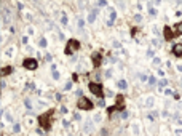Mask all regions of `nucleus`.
<instances>
[{"mask_svg": "<svg viewBox=\"0 0 182 136\" xmlns=\"http://www.w3.org/2000/svg\"><path fill=\"white\" fill-rule=\"evenodd\" d=\"M77 106H78L80 109H83V111H91L93 109V103L89 101L88 98H80L78 99V103H77Z\"/></svg>", "mask_w": 182, "mask_h": 136, "instance_id": "f257e3e1", "label": "nucleus"}, {"mask_svg": "<svg viewBox=\"0 0 182 136\" xmlns=\"http://www.w3.org/2000/svg\"><path fill=\"white\" fill-rule=\"evenodd\" d=\"M89 90H91V93L96 94V96H99V98H102L104 96V91H102V87H101L99 83H89Z\"/></svg>", "mask_w": 182, "mask_h": 136, "instance_id": "f03ea898", "label": "nucleus"}, {"mask_svg": "<svg viewBox=\"0 0 182 136\" xmlns=\"http://www.w3.org/2000/svg\"><path fill=\"white\" fill-rule=\"evenodd\" d=\"M78 48H80V43L72 38V40H69V45H67V48H65V53H67V55H70L72 51H75V50H78Z\"/></svg>", "mask_w": 182, "mask_h": 136, "instance_id": "7ed1b4c3", "label": "nucleus"}, {"mask_svg": "<svg viewBox=\"0 0 182 136\" xmlns=\"http://www.w3.org/2000/svg\"><path fill=\"white\" fill-rule=\"evenodd\" d=\"M163 35H165V40H172V38L176 37L174 31H171L169 26H165V27H163Z\"/></svg>", "mask_w": 182, "mask_h": 136, "instance_id": "20e7f679", "label": "nucleus"}, {"mask_svg": "<svg viewBox=\"0 0 182 136\" xmlns=\"http://www.w3.org/2000/svg\"><path fill=\"white\" fill-rule=\"evenodd\" d=\"M48 119H50V114H45V115H40V117H38V122H40V125L43 126L45 130H48V128H50V122H48Z\"/></svg>", "mask_w": 182, "mask_h": 136, "instance_id": "39448f33", "label": "nucleus"}, {"mask_svg": "<svg viewBox=\"0 0 182 136\" xmlns=\"http://www.w3.org/2000/svg\"><path fill=\"white\" fill-rule=\"evenodd\" d=\"M24 67L26 69H31V70H34V69H37V61L35 59H32V58H27V59H24Z\"/></svg>", "mask_w": 182, "mask_h": 136, "instance_id": "423d86ee", "label": "nucleus"}, {"mask_svg": "<svg viewBox=\"0 0 182 136\" xmlns=\"http://www.w3.org/2000/svg\"><path fill=\"white\" fill-rule=\"evenodd\" d=\"M91 59H93V66L94 67H99L101 66V61H102V56H101V53H93Z\"/></svg>", "mask_w": 182, "mask_h": 136, "instance_id": "0eeeda50", "label": "nucleus"}, {"mask_svg": "<svg viewBox=\"0 0 182 136\" xmlns=\"http://www.w3.org/2000/svg\"><path fill=\"white\" fill-rule=\"evenodd\" d=\"M172 55L177 56V58H182V43H176L172 46Z\"/></svg>", "mask_w": 182, "mask_h": 136, "instance_id": "6e6552de", "label": "nucleus"}, {"mask_svg": "<svg viewBox=\"0 0 182 136\" xmlns=\"http://www.w3.org/2000/svg\"><path fill=\"white\" fill-rule=\"evenodd\" d=\"M174 34L176 35H182V21L174 26Z\"/></svg>", "mask_w": 182, "mask_h": 136, "instance_id": "1a4fd4ad", "label": "nucleus"}, {"mask_svg": "<svg viewBox=\"0 0 182 136\" xmlns=\"http://www.w3.org/2000/svg\"><path fill=\"white\" fill-rule=\"evenodd\" d=\"M11 72H13V67H11V66H7V67H3V69L0 70L2 75H8V74H11Z\"/></svg>", "mask_w": 182, "mask_h": 136, "instance_id": "9d476101", "label": "nucleus"}, {"mask_svg": "<svg viewBox=\"0 0 182 136\" xmlns=\"http://www.w3.org/2000/svg\"><path fill=\"white\" fill-rule=\"evenodd\" d=\"M160 63H162V61H160V58H155V59H153V64H155V66H158Z\"/></svg>", "mask_w": 182, "mask_h": 136, "instance_id": "9b49d317", "label": "nucleus"}, {"mask_svg": "<svg viewBox=\"0 0 182 136\" xmlns=\"http://www.w3.org/2000/svg\"><path fill=\"white\" fill-rule=\"evenodd\" d=\"M166 83H168L166 80H160V83H158V85H160V87H166Z\"/></svg>", "mask_w": 182, "mask_h": 136, "instance_id": "f8f14e48", "label": "nucleus"}, {"mask_svg": "<svg viewBox=\"0 0 182 136\" xmlns=\"http://www.w3.org/2000/svg\"><path fill=\"white\" fill-rule=\"evenodd\" d=\"M118 85H120L121 88H126V82H125V80H121V82H120V83H118Z\"/></svg>", "mask_w": 182, "mask_h": 136, "instance_id": "ddd939ff", "label": "nucleus"}, {"mask_svg": "<svg viewBox=\"0 0 182 136\" xmlns=\"http://www.w3.org/2000/svg\"><path fill=\"white\" fill-rule=\"evenodd\" d=\"M152 104H153V99H152V98H149V101H147V106H152Z\"/></svg>", "mask_w": 182, "mask_h": 136, "instance_id": "4468645a", "label": "nucleus"}]
</instances>
